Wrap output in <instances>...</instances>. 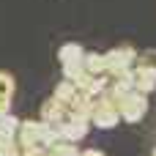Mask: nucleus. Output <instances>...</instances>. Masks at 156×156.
I'll list each match as a JSON object with an SVG mask.
<instances>
[{"label":"nucleus","instance_id":"obj_15","mask_svg":"<svg viewBox=\"0 0 156 156\" xmlns=\"http://www.w3.org/2000/svg\"><path fill=\"white\" fill-rule=\"evenodd\" d=\"M80 156H104V151H99V148H88V151H80Z\"/></svg>","mask_w":156,"mask_h":156},{"label":"nucleus","instance_id":"obj_8","mask_svg":"<svg viewBox=\"0 0 156 156\" xmlns=\"http://www.w3.org/2000/svg\"><path fill=\"white\" fill-rule=\"evenodd\" d=\"M82 55H85V49H82L77 41H69V44H63V47L58 49V60H60V66H63V63H80Z\"/></svg>","mask_w":156,"mask_h":156},{"label":"nucleus","instance_id":"obj_7","mask_svg":"<svg viewBox=\"0 0 156 156\" xmlns=\"http://www.w3.org/2000/svg\"><path fill=\"white\" fill-rule=\"evenodd\" d=\"M82 69H85V74H93V77H104V74H107V63H104V55H99V52H85V55H82Z\"/></svg>","mask_w":156,"mask_h":156},{"label":"nucleus","instance_id":"obj_5","mask_svg":"<svg viewBox=\"0 0 156 156\" xmlns=\"http://www.w3.org/2000/svg\"><path fill=\"white\" fill-rule=\"evenodd\" d=\"M129 77H132V90H137V93H143V96H148V93L156 90V69L132 66Z\"/></svg>","mask_w":156,"mask_h":156},{"label":"nucleus","instance_id":"obj_14","mask_svg":"<svg viewBox=\"0 0 156 156\" xmlns=\"http://www.w3.org/2000/svg\"><path fill=\"white\" fill-rule=\"evenodd\" d=\"M5 112H11V99L0 96V115H5Z\"/></svg>","mask_w":156,"mask_h":156},{"label":"nucleus","instance_id":"obj_9","mask_svg":"<svg viewBox=\"0 0 156 156\" xmlns=\"http://www.w3.org/2000/svg\"><path fill=\"white\" fill-rule=\"evenodd\" d=\"M74 96H77V85H74V82H69V80H63V82L55 88V96H52V99H55V101H60L63 107H69V104L74 101Z\"/></svg>","mask_w":156,"mask_h":156},{"label":"nucleus","instance_id":"obj_3","mask_svg":"<svg viewBox=\"0 0 156 156\" xmlns=\"http://www.w3.org/2000/svg\"><path fill=\"white\" fill-rule=\"evenodd\" d=\"M88 121H90V126H96V129H115V126L121 123V112H118V107H112V104L96 99V101H93V110H90V115H88Z\"/></svg>","mask_w":156,"mask_h":156},{"label":"nucleus","instance_id":"obj_17","mask_svg":"<svg viewBox=\"0 0 156 156\" xmlns=\"http://www.w3.org/2000/svg\"><path fill=\"white\" fill-rule=\"evenodd\" d=\"M154 156H156V151H154Z\"/></svg>","mask_w":156,"mask_h":156},{"label":"nucleus","instance_id":"obj_1","mask_svg":"<svg viewBox=\"0 0 156 156\" xmlns=\"http://www.w3.org/2000/svg\"><path fill=\"white\" fill-rule=\"evenodd\" d=\"M118 112H121V118H123L126 123H137V121H143L145 112H148V99H145L143 93H137V90H129V93L121 99Z\"/></svg>","mask_w":156,"mask_h":156},{"label":"nucleus","instance_id":"obj_13","mask_svg":"<svg viewBox=\"0 0 156 156\" xmlns=\"http://www.w3.org/2000/svg\"><path fill=\"white\" fill-rule=\"evenodd\" d=\"M0 96L14 99V77L8 71H0Z\"/></svg>","mask_w":156,"mask_h":156},{"label":"nucleus","instance_id":"obj_4","mask_svg":"<svg viewBox=\"0 0 156 156\" xmlns=\"http://www.w3.org/2000/svg\"><path fill=\"white\" fill-rule=\"evenodd\" d=\"M60 129H63V140L80 143V140H85V137H88V132H90V121H88V118H82V115H71V112H69V115L63 118Z\"/></svg>","mask_w":156,"mask_h":156},{"label":"nucleus","instance_id":"obj_16","mask_svg":"<svg viewBox=\"0 0 156 156\" xmlns=\"http://www.w3.org/2000/svg\"><path fill=\"white\" fill-rule=\"evenodd\" d=\"M8 143H14V140H3V137H0V148H3V145H8Z\"/></svg>","mask_w":156,"mask_h":156},{"label":"nucleus","instance_id":"obj_2","mask_svg":"<svg viewBox=\"0 0 156 156\" xmlns=\"http://www.w3.org/2000/svg\"><path fill=\"white\" fill-rule=\"evenodd\" d=\"M134 58H137V49L123 44V47H115L110 52H104V63H107V74H121V71H129L134 66Z\"/></svg>","mask_w":156,"mask_h":156},{"label":"nucleus","instance_id":"obj_6","mask_svg":"<svg viewBox=\"0 0 156 156\" xmlns=\"http://www.w3.org/2000/svg\"><path fill=\"white\" fill-rule=\"evenodd\" d=\"M66 115H69V110H66L60 101L47 99V101L41 104V118H38V121H44V123H60Z\"/></svg>","mask_w":156,"mask_h":156},{"label":"nucleus","instance_id":"obj_10","mask_svg":"<svg viewBox=\"0 0 156 156\" xmlns=\"http://www.w3.org/2000/svg\"><path fill=\"white\" fill-rule=\"evenodd\" d=\"M16 129H19V118H14L11 112L0 115V137L3 140H14L16 137Z\"/></svg>","mask_w":156,"mask_h":156},{"label":"nucleus","instance_id":"obj_11","mask_svg":"<svg viewBox=\"0 0 156 156\" xmlns=\"http://www.w3.org/2000/svg\"><path fill=\"white\" fill-rule=\"evenodd\" d=\"M49 151H52L55 156H80L77 143H71V140H58V143L49 145Z\"/></svg>","mask_w":156,"mask_h":156},{"label":"nucleus","instance_id":"obj_12","mask_svg":"<svg viewBox=\"0 0 156 156\" xmlns=\"http://www.w3.org/2000/svg\"><path fill=\"white\" fill-rule=\"evenodd\" d=\"M134 66H143V69H156V49H143V52H137Z\"/></svg>","mask_w":156,"mask_h":156}]
</instances>
